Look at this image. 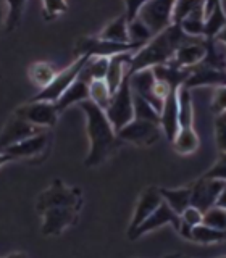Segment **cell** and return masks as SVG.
<instances>
[{"instance_id": "cell-2", "label": "cell", "mask_w": 226, "mask_h": 258, "mask_svg": "<svg viewBox=\"0 0 226 258\" xmlns=\"http://www.w3.org/2000/svg\"><path fill=\"white\" fill-rule=\"evenodd\" d=\"M186 37H188V34L181 29L180 24L173 23L172 26L155 34L147 44L134 52L129 73L172 61L176 53V48L184 42Z\"/></svg>"}, {"instance_id": "cell-10", "label": "cell", "mask_w": 226, "mask_h": 258, "mask_svg": "<svg viewBox=\"0 0 226 258\" xmlns=\"http://www.w3.org/2000/svg\"><path fill=\"white\" fill-rule=\"evenodd\" d=\"M129 84H131V89L134 94L144 97V99L147 100L158 113L161 111L165 100L160 99L155 92L157 78L153 75L152 68H142L134 73H129Z\"/></svg>"}, {"instance_id": "cell-12", "label": "cell", "mask_w": 226, "mask_h": 258, "mask_svg": "<svg viewBox=\"0 0 226 258\" xmlns=\"http://www.w3.org/2000/svg\"><path fill=\"white\" fill-rule=\"evenodd\" d=\"M224 181L220 179H210V177L202 176L199 181L194 182L192 196H191V205L197 207L200 212H207L216 204V199L220 196L221 189L224 187Z\"/></svg>"}, {"instance_id": "cell-3", "label": "cell", "mask_w": 226, "mask_h": 258, "mask_svg": "<svg viewBox=\"0 0 226 258\" xmlns=\"http://www.w3.org/2000/svg\"><path fill=\"white\" fill-rule=\"evenodd\" d=\"M105 113L110 119L111 126L118 133L121 127L126 126L129 121L134 119V100H133V89L129 84V73L125 76L123 83L120 84L117 92L111 95L108 107Z\"/></svg>"}, {"instance_id": "cell-30", "label": "cell", "mask_w": 226, "mask_h": 258, "mask_svg": "<svg viewBox=\"0 0 226 258\" xmlns=\"http://www.w3.org/2000/svg\"><path fill=\"white\" fill-rule=\"evenodd\" d=\"M89 99L95 102L99 107L103 110L108 107L110 99H111V92L108 89V84L105 79H92L89 83Z\"/></svg>"}, {"instance_id": "cell-31", "label": "cell", "mask_w": 226, "mask_h": 258, "mask_svg": "<svg viewBox=\"0 0 226 258\" xmlns=\"http://www.w3.org/2000/svg\"><path fill=\"white\" fill-rule=\"evenodd\" d=\"M55 75H56L55 70L48 63H44V61L34 63L29 70V79L40 89L45 87L47 84H50Z\"/></svg>"}, {"instance_id": "cell-29", "label": "cell", "mask_w": 226, "mask_h": 258, "mask_svg": "<svg viewBox=\"0 0 226 258\" xmlns=\"http://www.w3.org/2000/svg\"><path fill=\"white\" fill-rule=\"evenodd\" d=\"M128 34H129V42L136 44L137 47L145 45L153 37L152 31L139 16H136L134 20L128 21Z\"/></svg>"}, {"instance_id": "cell-17", "label": "cell", "mask_w": 226, "mask_h": 258, "mask_svg": "<svg viewBox=\"0 0 226 258\" xmlns=\"http://www.w3.org/2000/svg\"><path fill=\"white\" fill-rule=\"evenodd\" d=\"M161 202H163V199H161V194H160L158 187H147L141 194V199L136 205V212L133 215V220L129 223L128 236L133 234L142 224L144 220H147V218L155 212Z\"/></svg>"}, {"instance_id": "cell-40", "label": "cell", "mask_w": 226, "mask_h": 258, "mask_svg": "<svg viewBox=\"0 0 226 258\" xmlns=\"http://www.w3.org/2000/svg\"><path fill=\"white\" fill-rule=\"evenodd\" d=\"M204 176L210 177V179H220L226 182V160L221 158L213 168H210Z\"/></svg>"}, {"instance_id": "cell-8", "label": "cell", "mask_w": 226, "mask_h": 258, "mask_svg": "<svg viewBox=\"0 0 226 258\" xmlns=\"http://www.w3.org/2000/svg\"><path fill=\"white\" fill-rule=\"evenodd\" d=\"M79 192L67 187L62 179H55L47 190H44L37 199V210L44 213L47 208L52 207H75L79 205Z\"/></svg>"}, {"instance_id": "cell-11", "label": "cell", "mask_w": 226, "mask_h": 258, "mask_svg": "<svg viewBox=\"0 0 226 258\" xmlns=\"http://www.w3.org/2000/svg\"><path fill=\"white\" fill-rule=\"evenodd\" d=\"M166 224H172L173 228L178 231L180 229V224H181V216L178 215L175 210L163 200L157 207L155 212H153L147 220L142 221V224L139 226V228H137L133 234H129V239L136 240L141 236H144V234H147L153 229H158V228H161V226H166Z\"/></svg>"}, {"instance_id": "cell-37", "label": "cell", "mask_w": 226, "mask_h": 258, "mask_svg": "<svg viewBox=\"0 0 226 258\" xmlns=\"http://www.w3.org/2000/svg\"><path fill=\"white\" fill-rule=\"evenodd\" d=\"M44 5V18L53 20L55 16H59L68 10L67 0H42Z\"/></svg>"}, {"instance_id": "cell-16", "label": "cell", "mask_w": 226, "mask_h": 258, "mask_svg": "<svg viewBox=\"0 0 226 258\" xmlns=\"http://www.w3.org/2000/svg\"><path fill=\"white\" fill-rule=\"evenodd\" d=\"M189 76L186 79L184 86H188L189 89L196 87H221L226 86V71L210 68L205 64H196V67L188 68Z\"/></svg>"}, {"instance_id": "cell-7", "label": "cell", "mask_w": 226, "mask_h": 258, "mask_svg": "<svg viewBox=\"0 0 226 258\" xmlns=\"http://www.w3.org/2000/svg\"><path fill=\"white\" fill-rule=\"evenodd\" d=\"M161 133L163 131H161L160 123L134 118L126 126L121 127L117 134L120 137V141H126L136 145H152L153 142H157L160 139Z\"/></svg>"}, {"instance_id": "cell-6", "label": "cell", "mask_w": 226, "mask_h": 258, "mask_svg": "<svg viewBox=\"0 0 226 258\" xmlns=\"http://www.w3.org/2000/svg\"><path fill=\"white\" fill-rule=\"evenodd\" d=\"M139 48L141 47H137L136 44H120L97 36V37H81L75 45V52L76 56L89 55V56H108L110 58L113 55L125 53V52H136Z\"/></svg>"}, {"instance_id": "cell-42", "label": "cell", "mask_w": 226, "mask_h": 258, "mask_svg": "<svg viewBox=\"0 0 226 258\" xmlns=\"http://www.w3.org/2000/svg\"><path fill=\"white\" fill-rule=\"evenodd\" d=\"M7 15H8L7 0H0V28H2L4 24L7 23Z\"/></svg>"}, {"instance_id": "cell-33", "label": "cell", "mask_w": 226, "mask_h": 258, "mask_svg": "<svg viewBox=\"0 0 226 258\" xmlns=\"http://www.w3.org/2000/svg\"><path fill=\"white\" fill-rule=\"evenodd\" d=\"M205 0H176L173 8V23L180 24L186 16H189L196 10L204 8Z\"/></svg>"}, {"instance_id": "cell-20", "label": "cell", "mask_w": 226, "mask_h": 258, "mask_svg": "<svg viewBox=\"0 0 226 258\" xmlns=\"http://www.w3.org/2000/svg\"><path fill=\"white\" fill-rule=\"evenodd\" d=\"M48 136L44 133H39L36 136H31L28 139H24L15 145H10L8 149H5V152H8L13 158H29L34 157L37 153H40L47 145Z\"/></svg>"}, {"instance_id": "cell-44", "label": "cell", "mask_w": 226, "mask_h": 258, "mask_svg": "<svg viewBox=\"0 0 226 258\" xmlns=\"http://www.w3.org/2000/svg\"><path fill=\"white\" fill-rule=\"evenodd\" d=\"M12 160H15V158L8 152H5V150L0 152V166H4L5 163H8V161H12Z\"/></svg>"}, {"instance_id": "cell-27", "label": "cell", "mask_w": 226, "mask_h": 258, "mask_svg": "<svg viewBox=\"0 0 226 258\" xmlns=\"http://www.w3.org/2000/svg\"><path fill=\"white\" fill-rule=\"evenodd\" d=\"M192 240L199 244H216L226 240V229H216L205 223H200L192 228Z\"/></svg>"}, {"instance_id": "cell-26", "label": "cell", "mask_w": 226, "mask_h": 258, "mask_svg": "<svg viewBox=\"0 0 226 258\" xmlns=\"http://www.w3.org/2000/svg\"><path fill=\"white\" fill-rule=\"evenodd\" d=\"M172 144L180 155H189V153H194L199 149V136L194 131L192 126L180 127V131H178Z\"/></svg>"}, {"instance_id": "cell-46", "label": "cell", "mask_w": 226, "mask_h": 258, "mask_svg": "<svg viewBox=\"0 0 226 258\" xmlns=\"http://www.w3.org/2000/svg\"><path fill=\"white\" fill-rule=\"evenodd\" d=\"M221 158H223V160H226V153H221Z\"/></svg>"}, {"instance_id": "cell-45", "label": "cell", "mask_w": 226, "mask_h": 258, "mask_svg": "<svg viewBox=\"0 0 226 258\" xmlns=\"http://www.w3.org/2000/svg\"><path fill=\"white\" fill-rule=\"evenodd\" d=\"M215 37H216L218 40H221L223 44H226V28H223V29H221L220 32H218V34H216Z\"/></svg>"}, {"instance_id": "cell-32", "label": "cell", "mask_w": 226, "mask_h": 258, "mask_svg": "<svg viewBox=\"0 0 226 258\" xmlns=\"http://www.w3.org/2000/svg\"><path fill=\"white\" fill-rule=\"evenodd\" d=\"M133 100H134V118L149 119V121H153V123H160V113L153 108L144 97L133 92Z\"/></svg>"}, {"instance_id": "cell-14", "label": "cell", "mask_w": 226, "mask_h": 258, "mask_svg": "<svg viewBox=\"0 0 226 258\" xmlns=\"http://www.w3.org/2000/svg\"><path fill=\"white\" fill-rule=\"evenodd\" d=\"M39 133H40V126L32 124L29 121L18 118L15 115L4 127L2 134H0V150H5L10 147V145L18 144Z\"/></svg>"}, {"instance_id": "cell-4", "label": "cell", "mask_w": 226, "mask_h": 258, "mask_svg": "<svg viewBox=\"0 0 226 258\" xmlns=\"http://www.w3.org/2000/svg\"><path fill=\"white\" fill-rule=\"evenodd\" d=\"M87 60H89V55L76 56V60L73 61L68 68H65L63 71L56 73L55 78L52 79V83L40 89V91L32 97L31 100H45V102L55 103L62 97V94L76 81V78L79 76V73L84 68Z\"/></svg>"}, {"instance_id": "cell-36", "label": "cell", "mask_w": 226, "mask_h": 258, "mask_svg": "<svg viewBox=\"0 0 226 258\" xmlns=\"http://www.w3.org/2000/svg\"><path fill=\"white\" fill-rule=\"evenodd\" d=\"M215 141L218 150L226 153V111L216 115L215 118Z\"/></svg>"}, {"instance_id": "cell-5", "label": "cell", "mask_w": 226, "mask_h": 258, "mask_svg": "<svg viewBox=\"0 0 226 258\" xmlns=\"http://www.w3.org/2000/svg\"><path fill=\"white\" fill-rule=\"evenodd\" d=\"M176 0H147L137 12V16L147 24L155 36L173 24V8Z\"/></svg>"}, {"instance_id": "cell-34", "label": "cell", "mask_w": 226, "mask_h": 258, "mask_svg": "<svg viewBox=\"0 0 226 258\" xmlns=\"http://www.w3.org/2000/svg\"><path fill=\"white\" fill-rule=\"evenodd\" d=\"M24 5H26V0H7V7H8V15H7V23L5 26L8 29H15L16 24L20 23L21 15L24 10Z\"/></svg>"}, {"instance_id": "cell-22", "label": "cell", "mask_w": 226, "mask_h": 258, "mask_svg": "<svg viewBox=\"0 0 226 258\" xmlns=\"http://www.w3.org/2000/svg\"><path fill=\"white\" fill-rule=\"evenodd\" d=\"M205 44H207V53L205 58L200 63L210 68L226 71V44H223L216 37H205Z\"/></svg>"}, {"instance_id": "cell-23", "label": "cell", "mask_w": 226, "mask_h": 258, "mask_svg": "<svg viewBox=\"0 0 226 258\" xmlns=\"http://www.w3.org/2000/svg\"><path fill=\"white\" fill-rule=\"evenodd\" d=\"M160 194H161V199H163L180 216H181V213L184 212V210L191 205V196H192L191 185H189V187H180V189L161 187Z\"/></svg>"}, {"instance_id": "cell-24", "label": "cell", "mask_w": 226, "mask_h": 258, "mask_svg": "<svg viewBox=\"0 0 226 258\" xmlns=\"http://www.w3.org/2000/svg\"><path fill=\"white\" fill-rule=\"evenodd\" d=\"M99 37L113 40V42H120V44H131L129 42V34H128V18L126 13L120 15L118 18L110 21L107 26L102 29Z\"/></svg>"}, {"instance_id": "cell-41", "label": "cell", "mask_w": 226, "mask_h": 258, "mask_svg": "<svg viewBox=\"0 0 226 258\" xmlns=\"http://www.w3.org/2000/svg\"><path fill=\"white\" fill-rule=\"evenodd\" d=\"M144 2H147V0H126V18H128V21L136 18L137 12H139V8Z\"/></svg>"}, {"instance_id": "cell-19", "label": "cell", "mask_w": 226, "mask_h": 258, "mask_svg": "<svg viewBox=\"0 0 226 258\" xmlns=\"http://www.w3.org/2000/svg\"><path fill=\"white\" fill-rule=\"evenodd\" d=\"M133 55H134V52H125V53H118V55L110 56L108 70H107V75H105V81H107L111 95L117 92V89L120 87L121 83H123L125 76L129 73Z\"/></svg>"}, {"instance_id": "cell-25", "label": "cell", "mask_w": 226, "mask_h": 258, "mask_svg": "<svg viewBox=\"0 0 226 258\" xmlns=\"http://www.w3.org/2000/svg\"><path fill=\"white\" fill-rule=\"evenodd\" d=\"M178 115H180V126L181 127L194 126L192 94H191V89L184 84L178 89Z\"/></svg>"}, {"instance_id": "cell-15", "label": "cell", "mask_w": 226, "mask_h": 258, "mask_svg": "<svg viewBox=\"0 0 226 258\" xmlns=\"http://www.w3.org/2000/svg\"><path fill=\"white\" fill-rule=\"evenodd\" d=\"M76 220V208L75 207H52L44 212V224L42 234L44 236H56L65 228H68Z\"/></svg>"}, {"instance_id": "cell-13", "label": "cell", "mask_w": 226, "mask_h": 258, "mask_svg": "<svg viewBox=\"0 0 226 258\" xmlns=\"http://www.w3.org/2000/svg\"><path fill=\"white\" fill-rule=\"evenodd\" d=\"M205 53H207L205 37L188 36L184 42L176 48V53L172 61L180 68H192L205 58Z\"/></svg>"}, {"instance_id": "cell-21", "label": "cell", "mask_w": 226, "mask_h": 258, "mask_svg": "<svg viewBox=\"0 0 226 258\" xmlns=\"http://www.w3.org/2000/svg\"><path fill=\"white\" fill-rule=\"evenodd\" d=\"M87 99H89V83L84 78L78 76L75 83H73L67 91L62 94L60 99L55 102V107L59 111H63V110H67L70 105L81 103Z\"/></svg>"}, {"instance_id": "cell-38", "label": "cell", "mask_w": 226, "mask_h": 258, "mask_svg": "<svg viewBox=\"0 0 226 258\" xmlns=\"http://www.w3.org/2000/svg\"><path fill=\"white\" fill-rule=\"evenodd\" d=\"M181 221L186 223L188 226H191V228H194V226H197L200 223H204V212H200V210L197 207L194 205H189L188 208L184 210V212L181 213Z\"/></svg>"}, {"instance_id": "cell-1", "label": "cell", "mask_w": 226, "mask_h": 258, "mask_svg": "<svg viewBox=\"0 0 226 258\" xmlns=\"http://www.w3.org/2000/svg\"><path fill=\"white\" fill-rule=\"evenodd\" d=\"M79 107L83 108L86 115L87 136H89V142H91L89 155L84 163L86 166L92 168L100 165L102 161H105L111 155L120 142V137L115 131V127L111 126L105 110L99 107L95 102L87 99L81 102Z\"/></svg>"}, {"instance_id": "cell-39", "label": "cell", "mask_w": 226, "mask_h": 258, "mask_svg": "<svg viewBox=\"0 0 226 258\" xmlns=\"http://www.w3.org/2000/svg\"><path fill=\"white\" fill-rule=\"evenodd\" d=\"M212 111L215 115L226 111V86L215 87L213 100H212Z\"/></svg>"}, {"instance_id": "cell-28", "label": "cell", "mask_w": 226, "mask_h": 258, "mask_svg": "<svg viewBox=\"0 0 226 258\" xmlns=\"http://www.w3.org/2000/svg\"><path fill=\"white\" fill-rule=\"evenodd\" d=\"M181 29L186 32L188 36H194V37H205V15H204V8L200 10H196L194 13H191L189 16L180 23Z\"/></svg>"}, {"instance_id": "cell-35", "label": "cell", "mask_w": 226, "mask_h": 258, "mask_svg": "<svg viewBox=\"0 0 226 258\" xmlns=\"http://www.w3.org/2000/svg\"><path fill=\"white\" fill-rule=\"evenodd\" d=\"M204 223L216 229H226V210L213 205L204 212Z\"/></svg>"}, {"instance_id": "cell-43", "label": "cell", "mask_w": 226, "mask_h": 258, "mask_svg": "<svg viewBox=\"0 0 226 258\" xmlns=\"http://www.w3.org/2000/svg\"><path fill=\"white\" fill-rule=\"evenodd\" d=\"M215 205H216V207H221V208H224V210H226V184H224V187L221 189L220 196H218L216 204H215Z\"/></svg>"}, {"instance_id": "cell-18", "label": "cell", "mask_w": 226, "mask_h": 258, "mask_svg": "<svg viewBox=\"0 0 226 258\" xmlns=\"http://www.w3.org/2000/svg\"><path fill=\"white\" fill-rule=\"evenodd\" d=\"M160 126L166 139L170 142H173L181 127L180 115H178V89H173V91L166 95L163 108L160 111Z\"/></svg>"}, {"instance_id": "cell-9", "label": "cell", "mask_w": 226, "mask_h": 258, "mask_svg": "<svg viewBox=\"0 0 226 258\" xmlns=\"http://www.w3.org/2000/svg\"><path fill=\"white\" fill-rule=\"evenodd\" d=\"M59 110H56L53 102L45 100H31L28 103L21 105L20 108H16L15 115L18 118H23L29 121V123L40 126V127H52L56 123L59 118Z\"/></svg>"}]
</instances>
